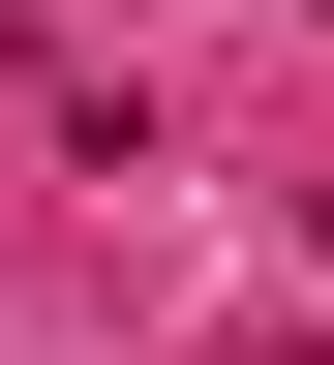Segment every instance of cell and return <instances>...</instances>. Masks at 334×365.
Wrapping results in <instances>:
<instances>
[{
	"label": "cell",
	"instance_id": "obj_1",
	"mask_svg": "<svg viewBox=\"0 0 334 365\" xmlns=\"http://www.w3.org/2000/svg\"><path fill=\"white\" fill-rule=\"evenodd\" d=\"M304 31H334V0H304Z\"/></svg>",
	"mask_w": 334,
	"mask_h": 365
}]
</instances>
